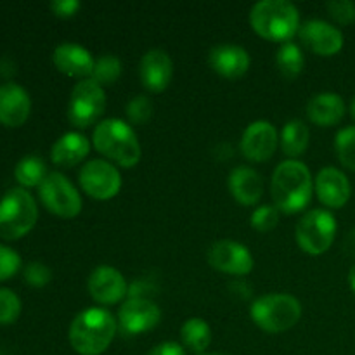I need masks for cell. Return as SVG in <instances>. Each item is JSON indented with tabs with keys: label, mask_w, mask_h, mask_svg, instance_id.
I'll return each mask as SVG.
<instances>
[{
	"label": "cell",
	"mask_w": 355,
	"mask_h": 355,
	"mask_svg": "<svg viewBox=\"0 0 355 355\" xmlns=\"http://www.w3.org/2000/svg\"><path fill=\"white\" fill-rule=\"evenodd\" d=\"M148 355H186V350L177 342H163L149 350Z\"/></svg>",
	"instance_id": "obj_38"
},
{
	"label": "cell",
	"mask_w": 355,
	"mask_h": 355,
	"mask_svg": "<svg viewBox=\"0 0 355 355\" xmlns=\"http://www.w3.org/2000/svg\"><path fill=\"white\" fill-rule=\"evenodd\" d=\"M329 16L340 24L355 23V3L352 0H331L326 3Z\"/></svg>",
	"instance_id": "obj_34"
},
{
	"label": "cell",
	"mask_w": 355,
	"mask_h": 355,
	"mask_svg": "<svg viewBox=\"0 0 355 355\" xmlns=\"http://www.w3.org/2000/svg\"><path fill=\"white\" fill-rule=\"evenodd\" d=\"M201 355H227V354H201Z\"/></svg>",
	"instance_id": "obj_42"
},
{
	"label": "cell",
	"mask_w": 355,
	"mask_h": 355,
	"mask_svg": "<svg viewBox=\"0 0 355 355\" xmlns=\"http://www.w3.org/2000/svg\"><path fill=\"white\" fill-rule=\"evenodd\" d=\"M78 182L90 198L111 200L121 189V173L114 163L96 158L82 166L78 172Z\"/></svg>",
	"instance_id": "obj_10"
},
{
	"label": "cell",
	"mask_w": 355,
	"mask_h": 355,
	"mask_svg": "<svg viewBox=\"0 0 355 355\" xmlns=\"http://www.w3.org/2000/svg\"><path fill=\"white\" fill-rule=\"evenodd\" d=\"M336 225L335 215L324 208H314V210L305 211L304 217L298 220L297 231V243L305 253L309 255H322L331 248L335 241Z\"/></svg>",
	"instance_id": "obj_7"
},
{
	"label": "cell",
	"mask_w": 355,
	"mask_h": 355,
	"mask_svg": "<svg viewBox=\"0 0 355 355\" xmlns=\"http://www.w3.org/2000/svg\"><path fill=\"white\" fill-rule=\"evenodd\" d=\"M309 139H311V132L305 121L295 118L284 123L279 141L284 155L290 156L291 159H297L307 149Z\"/></svg>",
	"instance_id": "obj_24"
},
{
	"label": "cell",
	"mask_w": 355,
	"mask_h": 355,
	"mask_svg": "<svg viewBox=\"0 0 355 355\" xmlns=\"http://www.w3.org/2000/svg\"><path fill=\"white\" fill-rule=\"evenodd\" d=\"M127 116L130 123L144 125L153 116V103L148 96L139 94L134 96L127 104Z\"/></svg>",
	"instance_id": "obj_32"
},
{
	"label": "cell",
	"mask_w": 355,
	"mask_h": 355,
	"mask_svg": "<svg viewBox=\"0 0 355 355\" xmlns=\"http://www.w3.org/2000/svg\"><path fill=\"white\" fill-rule=\"evenodd\" d=\"M250 24L262 38L290 42L300 28V12L288 0H260L250 10Z\"/></svg>",
	"instance_id": "obj_4"
},
{
	"label": "cell",
	"mask_w": 355,
	"mask_h": 355,
	"mask_svg": "<svg viewBox=\"0 0 355 355\" xmlns=\"http://www.w3.org/2000/svg\"><path fill=\"white\" fill-rule=\"evenodd\" d=\"M141 82L149 92H163L173 76V62L163 49H149L139 64Z\"/></svg>",
	"instance_id": "obj_16"
},
{
	"label": "cell",
	"mask_w": 355,
	"mask_h": 355,
	"mask_svg": "<svg viewBox=\"0 0 355 355\" xmlns=\"http://www.w3.org/2000/svg\"><path fill=\"white\" fill-rule=\"evenodd\" d=\"M345 252L349 253V255L355 257V229H352V231L349 232V236H347L345 239Z\"/></svg>",
	"instance_id": "obj_39"
},
{
	"label": "cell",
	"mask_w": 355,
	"mask_h": 355,
	"mask_svg": "<svg viewBox=\"0 0 355 355\" xmlns=\"http://www.w3.org/2000/svg\"><path fill=\"white\" fill-rule=\"evenodd\" d=\"M118 331L116 318L107 309H85L69 324L68 340L76 354L101 355L110 349Z\"/></svg>",
	"instance_id": "obj_2"
},
{
	"label": "cell",
	"mask_w": 355,
	"mask_h": 355,
	"mask_svg": "<svg viewBox=\"0 0 355 355\" xmlns=\"http://www.w3.org/2000/svg\"><path fill=\"white\" fill-rule=\"evenodd\" d=\"M87 288L92 300L101 305L118 304L128 295V284L123 274L111 266L96 267L90 272Z\"/></svg>",
	"instance_id": "obj_14"
},
{
	"label": "cell",
	"mask_w": 355,
	"mask_h": 355,
	"mask_svg": "<svg viewBox=\"0 0 355 355\" xmlns=\"http://www.w3.org/2000/svg\"><path fill=\"white\" fill-rule=\"evenodd\" d=\"M121 76V61L114 54H103L96 59L94 71L90 78L99 83L101 87L113 85Z\"/></svg>",
	"instance_id": "obj_28"
},
{
	"label": "cell",
	"mask_w": 355,
	"mask_h": 355,
	"mask_svg": "<svg viewBox=\"0 0 355 355\" xmlns=\"http://www.w3.org/2000/svg\"><path fill=\"white\" fill-rule=\"evenodd\" d=\"M51 10L59 17H71L75 16L76 10L82 7V3L78 0H52L51 2Z\"/></svg>",
	"instance_id": "obj_36"
},
{
	"label": "cell",
	"mask_w": 355,
	"mask_h": 355,
	"mask_svg": "<svg viewBox=\"0 0 355 355\" xmlns=\"http://www.w3.org/2000/svg\"><path fill=\"white\" fill-rule=\"evenodd\" d=\"M21 314V298L9 288H0V324H12Z\"/></svg>",
	"instance_id": "obj_31"
},
{
	"label": "cell",
	"mask_w": 355,
	"mask_h": 355,
	"mask_svg": "<svg viewBox=\"0 0 355 355\" xmlns=\"http://www.w3.org/2000/svg\"><path fill=\"white\" fill-rule=\"evenodd\" d=\"M38 208L35 198L24 187H12L0 200V238L14 241L35 227Z\"/></svg>",
	"instance_id": "obj_6"
},
{
	"label": "cell",
	"mask_w": 355,
	"mask_h": 355,
	"mask_svg": "<svg viewBox=\"0 0 355 355\" xmlns=\"http://www.w3.org/2000/svg\"><path fill=\"white\" fill-rule=\"evenodd\" d=\"M279 142L276 127L267 120H257L245 128L239 148L252 162H267L274 155Z\"/></svg>",
	"instance_id": "obj_15"
},
{
	"label": "cell",
	"mask_w": 355,
	"mask_h": 355,
	"mask_svg": "<svg viewBox=\"0 0 355 355\" xmlns=\"http://www.w3.org/2000/svg\"><path fill=\"white\" fill-rule=\"evenodd\" d=\"M90 153V141L80 132H66L52 144L51 158L55 165L68 168L78 165Z\"/></svg>",
	"instance_id": "obj_23"
},
{
	"label": "cell",
	"mask_w": 355,
	"mask_h": 355,
	"mask_svg": "<svg viewBox=\"0 0 355 355\" xmlns=\"http://www.w3.org/2000/svg\"><path fill=\"white\" fill-rule=\"evenodd\" d=\"M227 186L232 198L241 205H246V207L259 203L263 193V180L260 173L246 165H239L231 170Z\"/></svg>",
	"instance_id": "obj_21"
},
{
	"label": "cell",
	"mask_w": 355,
	"mask_h": 355,
	"mask_svg": "<svg viewBox=\"0 0 355 355\" xmlns=\"http://www.w3.org/2000/svg\"><path fill=\"white\" fill-rule=\"evenodd\" d=\"M208 62L215 69V73L225 78H241L250 69L252 59H250L248 51L241 45L220 44L211 49L208 54Z\"/></svg>",
	"instance_id": "obj_20"
},
{
	"label": "cell",
	"mask_w": 355,
	"mask_h": 355,
	"mask_svg": "<svg viewBox=\"0 0 355 355\" xmlns=\"http://www.w3.org/2000/svg\"><path fill=\"white\" fill-rule=\"evenodd\" d=\"M92 144L107 162L123 168H132L141 159L142 149L137 134L127 121L106 118L94 128Z\"/></svg>",
	"instance_id": "obj_3"
},
{
	"label": "cell",
	"mask_w": 355,
	"mask_h": 355,
	"mask_svg": "<svg viewBox=\"0 0 355 355\" xmlns=\"http://www.w3.org/2000/svg\"><path fill=\"white\" fill-rule=\"evenodd\" d=\"M180 338L191 352L201 355L210 347L211 329L208 322L201 318H191L180 328Z\"/></svg>",
	"instance_id": "obj_25"
},
{
	"label": "cell",
	"mask_w": 355,
	"mask_h": 355,
	"mask_svg": "<svg viewBox=\"0 0 355 355\" xmlns=\"http://www.w3.org/2000/svg\"><path fill=\"white\" fill-rule=\"evenodd\" d=\"M349 284L352 288L354 295H355V266H352V269L349 270Z\"/></svg>",
	"instance_id": "obj_40"
},
{
	"label": "cell",
	"mask_w": 355,
	"mask_h": 355,
	"mask_svg": "<svg viewBox=\"0 0 355 355\" xmlns=\"http://www.w3.org/2000/svg\"><path fill=\"white\" fill-rule=\"evenodd\" d=\"M23 277L30 286L44 288L51 283L52 272L45 263L42 262H30L23 270Z\"/></svg>",
	"instance_id": "obj_33"
},
{
	"label": "cell",
	"mask_w": 355,
	"mask_h": 355,
	"mask_svg": "<svg viewBox=\"0 0 355 355\" xmlns=\"http://www.w3.org/2000/svg\"><path fill=\"white\" fill-rule=\"evenodd\" d=\"M52 62H54L55 68L61 73H64V75L85 80L90 78V75H92L96 59H94L92 54L80 44H75V42H64V44H59L58 47L54 49Z\"/></svg>",
	"instance_id": "obj_18"
},
{
	"label": "cell",
	"mask_w": 355,
	"mask_h": 355,
	"mask_svg": "<svg viewBox=\"0 0 355 355\" xmlns=\"http://www.w3.org/2000/svg\"><path fill=\"white\" fill-rule=\"evenodd\" d=\"M302 44L319 55L338 54L343 47V33L324 19H309L298 28Z\"/></svg>",
	"instance_id": "obj_13"
},
{
	"label": "cell",
	"mask_w": 355,
	"mask_h": 355,
	"mask_svg": "<svg viewBox=\"0 0 355 355\" xmlns=\"http://www.w3.org/2000/svg\"><path fill=\"white\" fill-rule=\"evenodd\" d=\"M350 114H352V118L355 120V96H354L352 103H350Z\"/></svg>",
	"instance_id": "obj_41"
},
{
	"label": "cell",
	"mask_w": 355,
	"mask_h": 355,
	"mask_svg": "<svg viewBox=\"0 0 355 355\" xmlns=\"http://www.w3.org/2000/svg\"><path fill=\"white\" fill-rule=\"evenodd\" d=\"M38 196L51 214L73 218L82 211V196L78 189L61 172H51L38 187Z\"/></svg>",
	"instance_id": "obj_9"
},
{
	"label": "cell",
	"mask_w": 355,
	"mask_h": 355,
	"mask_svg": "<svg viewBox=\"0 0 355 355\" xmlns=\"http://www.w3.org/2000/svg\"><path fill=\"white\" fill-rule=\"evenodd\" d=\"M155 284L149 283L148 279H139L128 286V298H148V300H151L149 295L155 293Z\"/></svg>",
	"instance_id": "obj_37"
},
{
	"label": "cell",
	"mask_w": 355,
	"mask_h": 355,
	"mask_svg": "<svg viewBox=\"0 0 355 355\" xmlns=\"http://www.w3.org/2000/svg\"><path fill=\"white\" fill-rule=\"evenodd\" d=\"M253 322L266 333L288 331L302 318V304L288 293H270L257 298L250 307Z\"/></svg>",
	"instance_id": "obj_5"
},
{
	"label": "cell",
	"mask_w": 355,
	"mask_h": 355,
	"mask_svg": "<svg viewBox=\"0 0 355 355\" xmlns=\"http://www.w3.org/2000/svg\"><path fill=\"white\" fill-rule=\"evenodd\" d=\"M21 257L9 246L0 245V281L10 279L19 270Z\"/></svg>",
	"instance_id": "obj_35"
},
{
	"label": "cell",
	"mask_w": 355,
	"mask_h": 355,
	"mask_svg": "<svg viewBox=\"0 0 355 355\" xmlns=\"http://www.w3.org/2000/svg\"><path fill=\"white\" fill-rule=\"evenodd\" d=\"M208 263L231 276H246L253 269V255L245 245L232 239H220L208 248Z\"/></svg>",
	"instance_id": "obj_12"
},
{
	"label": "cell",
	"mask_w": 355,
	"mask_h": 355,
	"mask_svg": "<svg viewBox=\"0 0 355 355\" xmlns=\"http://www.w3.org/2000/svg\"><path fill=\"white\" fill-rule=\"evenodd\" d=\"M270 194L277 210L298 214L309 207L314 194V179L300 159H284L276 166L270 180Z\"/></svg>",
	"instance_id": "obj_1"
},
{
	"label": "cell",
	"mask_w": 355,
	"mask_h": 355,
	"mask_svg": "<svg viewBox=\"0 0 355 355\" xmlns=\"http://www.w3.org/2000/svg\"><path fill=\"white\" fill-rule=\"evenodd\" d=\"M307 116L312 123L331 127L345 116V103L336 92H321L311 97L307 103Z\"/></svg>",
	"instance_id": "obj_22"
},
{
	"label": "cell",
	"mask_w": 355,
	"mask_h": 355,
	"mask_svg": "<svg viewBox=\"0 0 355 355\" xmlns=\"http://www.w3.org/2000/svg\"><path fill=\"white\" fill-rule=\"evenodd\" d=\"M162 319V309L155 300L148 298H128L118 311V329L125 336L142 335L156 328Z\"/></svg>",
	"instance_id": "obj_11"
},
{
	"label": "cell",
	"mask_w": 355,
	"mask_h": 355,
	"mask_svg": "<svg viewBox=\"0 0 355 355\" xmlns=\"http://www.w3.org/2000/svg\"><path fill=\"white\" fill-rule=\"evenodd\" d=\"M106 110V92L104 87L92 78L80 80L71 90L68 103V120L76 128H85L96 123Z\"/></svg>",
	"instance_id": "obj_8"
},
{
	"label": "cell",
	"mask_w": 355,
	"mask_h": 355,
	"mask_svg": "<svg viewBox=\"0 0 355 355\" xmlns=\"http://www.w3.org/2000/svg\"><path fill=\"white\" fill-rule=\"evenodd\" d=\"M277 222H279V210L276 205H260L250 217V224L259 232L272 231L276 229Z\"/></svg>",
	"instance_id": "obj_30"
},
{
	"label": "cell",
	"mask_w": 355,
	"mask_h": 355,
	"mask_svg": "<svg viewBox=\"0 0 355 355\" xmlns=\"http://www.w3.org/2000/svg\"><path fill=\"white\" fill-rule=\"evenodd\" d=\"M276 64L286 78H297L305 68V55L297 42H284L276 54Z\"/></svg>",
	"instance_id": "obj_27"
},
{
	"label": "cell",
	"mask_w": 355,
	"mask_h": 355,
	"mask_svg": "<svg viewBox=\"0 0 355 355\" xmlns=\"http://www.w3.org/2000/svg\"><path fill=\"white\" fill-rule=\"evenodd\" d=\"M47 175V165L37 155H28L21 158L14 168V177L23 187H40Z\"/></svg>",
	"instance_id": "obj_26"
},
{
	"label": "cell",
	"mask_w": 355,
	"mask_h": 355,
	"mask_svg": "<svg viewBox=\"0 0 355 355\" xmlns=\"http://www.w3.org/2000/svg\"><path fill=\"white\" fill-rule=\"evenodd\" d=\"M314 191L319 201L328 208H342L352 194L349 177L335 166H324L319 170L314 180Z\"/></svg>",
	"instance_id": "obj_17"
},
{
	"label": "cell",
	"mask_w": 355,
	"mask_h": 355,
	"mask_svg": "<svg viewBox=\"0 0 355 355\" xmlns=\"http://www.w3.org/2000/svg\"><path fill=\"white\" fill-rule=\"evenodd\" d=\"M335 149L340 163L345 168L355 170V125L338 130L335 137Z\"/></svg>",
	"instance_id": "obj_29"
},
{
	"label": "cell",
	"mask_w": 355,
	"mask_h": 355,
	"mask_svg": "<svg viewBox=\"0 0 355 355\" xmlns=\"http://www.w3.org/2000/svg\"><path fill=\"white\" fill-rule=\"evenodd\" d=\"M31 111L30 94L14 82L0 85V123L6 127H19L28 120Z\"/></svg>",
	"instance_id": "obj_19"
}]
</instances>
